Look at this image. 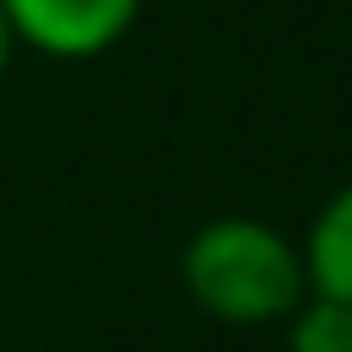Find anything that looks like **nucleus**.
I'll use <instances>...</instances> for the list:
<instances>
[{
	"label": "nucleus",
	"instance_id": "obj_1",
	"mask_svg": "<svg viewBox=\"0 0 352 352\" xmlns=\"http://www.w3.org/2000/svg\"><path fill=\"white\" fill-rule=\"evenodd\" d=\"M186 297L223 328H272L309 297L303 248L266 217H210L179 248Z\"/></svg>",
	"mask_w": 352,
	"mask_h": 352
},
{
	"label": "nucleus",
	"instance_id": "obj_2",
	"mask_svg": "<svg viewBox=\"0 0 352 352\" xmlns=\"http://www.w3.org/2000/svg\"><path fill=\"white\" fill-rule=\"evenodd\" d=\"M0 19L43 62H99L136 31L142 0H0Z\"/></svg>",
	"mask_w": 352,
	"mask_h": 352
},
{
	"label": "nucleus",
	"instance_id": "obj_3",
	"mask_svg": "<svg viewBox=\"0 0 352 352\" xmlns=\"http://www.w3.org/2000/svg\"><path fill=\"white\" fill-rule=\"evenodd\" d=\"M297 248H303L309 291L352 309V179L340 186V192H328V204L309 217V229H303Z\"/></svg>",
	"mask_w": 352,
	"mask_h": 352
},
{
	"label": "nucleus",
	"instance_id": "obj_4",
	"mask_svg": "<svg viewBox=\"0 0 352 352\" xmlns=\"http://www.w3.org/2000/svg\"><path fill=\"white\" fill-rule=\"evenodd\" d=\"M285 346L291 352H352V309L309 291V297L285 316Z\"/></svg>",
	"mask_w": 352,
	"mask_h": 352
},
{
	"label": "nucleus",
	"instance_id": "obj_5",
	"mask_svg": "<svg viewBox=\"0 0 352 352\" xmlns=\"http://www.w3.org/2000/svg\"><path fill=\"white\" fill-rule=\"evenodd\" d=\"M12 56H19V43H12V31H6V19H0V87H6V74H12Z\"/></svg>",
	"mask_w": 352,
	"mask_h": 352
}]
</instances>
